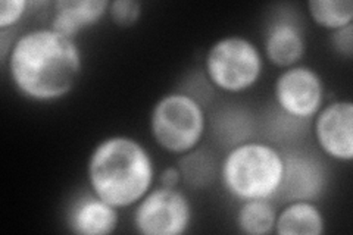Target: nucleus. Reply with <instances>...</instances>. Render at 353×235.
Masks as SVG:
<instances>
[{"instance_id":"1","label":"nucleus","mask_w":353,"mask_h":235,"mask_svg":"<svg viewBox=\"0 0 353 235\" xmlns=\"http://www.w3.org/2000/svg\"><path fill=\"white\" fill-rule=\"evenodd\" d=\"M6 66L19 96L34 103H54L74 92L84 59L75 39L52 27H37L17 36Z\"/></svg>"},{"instance_id":"2","label":"nucleus","mask_w":353,"mask_h":235,"mask_svg":"<svg viewBox=\"0 0 353 235\" xmlns=\"http://www.w3.org/2000/svg\"><path fill=\"white\" fill-rule=\"evenodd\" d=\"M90 192L118 210L134 207L157 181V165L145 144L117 134L99 141L85 166Z\"/></svg>"},{"instance_id":"3","label":"nucleus","mask_w":353,"mask_h":235,"mask_svg":"<svg viewBox=\"0 0 353 235\" xmlns=\"http://www.w3.org/2000/svg\"><path fill=\"white\" fill-rule=\"evenodd\" d=\"M284 175V153L274 144L261 140L237 143L218 166L221 185L239 201L280 197Z\"/></svg>"},{"instance_id":"4","label":"nucleus","mask_w":353,"mask_h":235,"mask_svg":"<svg viewBox=\"0 0 353 235\" xmlns=\"http://www.w3.org/2000/svg\"><path fill=\"white\" fill-rule=\"evenodd\" d=\"M208 128L203 105L184 92L163 94L153 105L149 130L153 141L174 156H184L199 149Z\"/></svg>"},{"instance_id":"5","label":"nucleus","mask_w":353,"mask_h":235,"mask_svg":"<svg viewBox=\"0 0 353 235\" xmlns=\"http://www.w3.org/2000/svg\"><path fill=\"white\" fill-rule=\"evenodd\" d=\"M265 58L255 41L240 34L218 39L208 49L203 71L218 90L240 94L255 87L263 75Z\"/></svg>"},{"instance_id":"6","label":"nucleus","mask_w":353,"mask_h":235,"mask_svg":"<svg viewBox=\"0 0 353 235\" xmlns=\"http://www.w3.org/2000/svg\"><path fill=\"white\" fill-rule=\"evenodd\" d=\"M193 221L190 198L180 188L153 185L134 206L132 227L143 235H183Z\"/></svg>"},{"instance_id":"7","label":"nucleus","mask_w":353,"mask_h":235,"mask_svg":"<svg viewBox=\"0 0 353 235\" xmlns=\"http://www.w3.org/2000/svg\"><path fill=\"white\" fill-rule=\"evenodd\" d=\"M274 102L285 116L314 119L325 105V83L312 66L294 65L281 70L272 85Z\"/></svg>"},{"instance_id":"8","label":"nucleus","mask_w":353,"mask_h":235,"mask_svg":"<svg viewBox=\"0 0 353 235\" xmlns=\"http://www.w3.org/2000/svg\"><path fill=\"white\" fill-rule=\"evenodd\" d=\"M314 137L327 158L336 162L353 159V102L331 100L314 116Z\"/></svg>"},{"instance_id":"9","label":"nucleus","mask_w":353,"mask_h":235,"mask_svg":"<svg viewBox=\"0 0 353 235\" xmlns=\"http://www.w3.org/2000/svg\"><path fill=\"white\" fill-rule=\"evenodd\" d=\"M285 175L280 196L290 200L316 201L327 187V174L315 158L301 152L284 153Z\"/></svg>"},{"instance_id":"10","label":"nucleus","mask_w":353,"mask_h":235,"mask_svg":"<svg viewBox=\"0 0 353 235\" xmlns=\"http://www.w3.org/2000/svg\"><path fill=\"white\" fill-rule=\"evenodd\" d=\"M262 53L275 68L285 70L299 65L306 53L303 30L290 19L274 21L265 32Z\"/></svg>"},{"instance_id":"11","label":"nucleus","mask_w":353,"mask_h":235,"mask_svg":"<svg viewBox=\"0 0 353 235\" xmlns=\"http://www.w3.org/2000/svg\"><path fill=\"white\" fill-rule=\"evenodd\" d=\"M66 225L77 235H110L118 229L119 214L117 207L90 192L71 205Z\"/></svg>"},{"instance_id":"12","label":"nucleus","mask_w":353,"mask_h":235,"mask_svg":"<svg viewBox=\"0 0 353 235\" xmlns=\"http://www.w3.org/2000/svg\"><path fill=\"white\" fill-rule=\"evenodd\" d=\"M108 0H58L52 3L49 27L77 40L81 31L99 24L108 15Z\"/></svg>"},{"instance_id":"13","label":"nucleus","mask_w":353,"mask_h":235,"mask_svg":"<svg viewBox=\"0 0 353 235\" xmlns=\"http://www.w3.org/2000/svg\"><path fill=\"white\" fill-rule=\"evenodd\" d=\"M325 216L312 200H290L279 209L274 234L277 235H323Z\"/></svg>"},{"instance_id":"14","label":"nucleus","mask_w":353,"mask_h":235,"mask_svg":"<svg viewBox=\"0 0 353 235\" xmlns=\"http://www.w3.org/2000/svg\"><path fill=\"white\" fill-rule=\"evenodd\" d=\"M277 206L272 200H245L240 201L236 212L237 229L248 235L274 234Z\"/></svg>"},{"instance_id":"15","label":"nucleus","mask_w":353,"mask_h":235,"mask_svg":"<svg viewBox=\"0 0 353 235\" xmlns=\"http://www.w3.org/2000/svg\"><path fill=\"white\" fill-rule=\"evenodd\" d=\"M306 9L314 24L330 32L353 24L352 0H309Z\"/></svg>"},{"instance_id":"16","label":"nucleus","mask_w":353,"mask_h":235,"mask_svg":"<svg viewBox=\"0 0 353 235\" xmlns=\"http://www.w3.org/2000/svg\"><path fill=\"white\" fill-rule=\"evenodd\" d=\"M108 17L119 28L134 27L141 17V3L137 0H114L109 2Z\"/></svg>"},{"instance_id":"17","label":"nucleus","mask_w":353,"mask_h":235,"mask_svg":"<svg viewBox=\"0 0 353 235\" xmlns=\"http://www.w3.org/2000/svg\"><path fill=\"white\" fill-rule=\"evenodd\" d=\"M31 6L28 0H3L0 3V31L14 30Z\"/></svg>"},{"instance_id":"18","label":"nucleus","mask_w":353,"mask_h":235,"mask_svg":"<svg viewBox=\"0 0 353 235\" xmlns=\"http://www.w3.org/2000/svg\"><path fill=\"white\" fill-rule=\"evenodd\" d=\"M330 44L341 58L352 59L353 56V24L330 32Z\"/></svg>"},{"instance_id":"19","label":"nucleus","mask_w":353,"mask_h":235,"mask_svg":"<svg viewBox=\"0 0 353 235\" xmlns=\"http://www.w3.org/2000/svg\"><path fill=\"white\" fill-rule=\"evenodd\" d=\"M181 181H183V174L180 171L179 165L165 167L159 175V184L170 188H179Z\"/></svg>"},{"instance_id":"20","label":"nucleus","mask_w":353,"mask_h":235,"mask_svg":"<svg viewBox=\"0 0 353 235\" xmlns=\"http://www.w3.org/2000/svg\"><path fill=\"white\" fill-rule=\"evenodd\" d=\"M12 36H14V30L0 31V61H2V63H6L10 50H12V44L17 39Z\"/></svg>"}]
</instances>
